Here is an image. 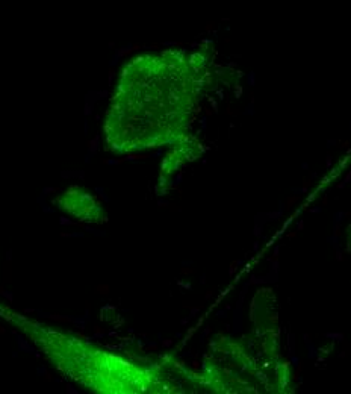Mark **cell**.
<instances>
[{
    "instance_id": "cell-1",
    "label": "cell",
    "mask_w": 351,
    "mask_h": 394,
    "mask_svg": "<svg viewBox=\"0 0 351 394\" xmlns=\"http://www.w3.org/2000/svg\"><path fill=\"white\" fill-rule=\"evenodd\" d=\"M207 50L165 49L132 58L105 115V143L135 153L192 141L191 126L209 76Z\"/></svg>"
},
{
    "instance_id": "cell-2",
    "label": "cell",
    "mask_w": 351,
    "mask_h": 394,
    "mask_svg": "<svg viewBox=\"0 0 351 394\" xmlns=\"http://www.w3.org/2000/svg\"><path fill=\"white\" fill-rule=\"evenodd\" d=\"M0 315L18 327L56 370L95 393L166 391L155 371L109 353L71 332L30 320L2 306Z\"/></svg>"
},
{
    "instance_id": "cell-3",
    "label": "cell",
    "mask_w": 351,
    "mask_h": 394,
    "mask_svg": "<svg viewBox=\"0 0 351 394\" xmlns=\"http://www.w3.org/2000/svg\"><path fill=\"white\" fill-rule=\"evenodd\" d=\"M55 203L65 212H68L70 215L83 221L102 223L106 220L102 205L97 202L94 196H91L86 190L80 187L68 188L59 199L55 200Z\"/></svg>"
}]
</instances>
